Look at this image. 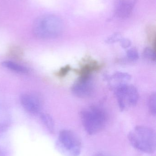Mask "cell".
Returning a JSON list of instances; mask_svg holds the SVG:
<instances>
[{"label":"cell","instance_id":"6da1fadb","mask_svg":"<svg viewBox=\"0 0 156 156\" xmlns=\"http://www.w3.org/2000/svg\"><path fill=\"white\" fill-rule=\"evenodd\" d=\"M128 138L136 149L147 154H154L155 152L156 133L152 128L137 126L129 133Z\"/></svg>","mask_w":156,"mask_h":156},{"label":"cell","instance_id":"7a4b0ae2","mask_svg":"<svg viewBox=\"0 0 156 156\" xmlns=\"http://www.w3.org/2000/svg\"><path fill=\"white\" fill-rule=\"evenodd\" d=\"M63 23L61 19L54 15L38 17L33 25L34 35L38 38L49 39L58 37L62 33Z\"/></svg>","mask_w":156,"mask_h":156},{"label":"cell","instance_id":"3957f363","mask_svg":"<svg viewBox=\"0 0 156 156\" xmlns=\"http://www.w3.org/2000/svg\"><path fill=\"white\" fill-rule=\"evenodd\" d=\"M83 127L89 134L93 135L100 132L105 127L107 115L105 111L97 106H91L81 113Z\"/></svg>","mask_w":156,"mask_h":156},{"label":"cell","instance_id":"277c9868","mask_svg":"<svg viewBox=\"0 0 156 156\" xmlns=\"http://www.w3.org/2000/svg\"><path fill=\"white\" fill-rule=\"evenodd\" d=\"M59 142L62 152L66 156H79L81 153L82 142L74 132L62 130L59 135Z\"/></svg>","mask_w":156,"mask_h":156},{"label":"cell","instance_id":"5b68a950","mask_svg":"<svg viewBox=\"0 0 156 156\" xmlns=\"http://www.w3.org/2000/svg\"><path fill=\"white\" fill-rule=\"evenodd\" d=\"M94 90V85L90 77H79L71 87V91L75 96L81 98L89 97Z\"/></svg>","mask_w":156,"mask_h":156},{"label":"cell","instance_id":"8992f818","mask_svg":"<svg viewBox=\"0 0 156 156\" xmlns=\"http://www.w3.org/2000/svg\"><path fill=\"white\" fill-rule=\"evenodd\" d=\"M137 0H117L114 5V12L119 18L124 19L130 16Z\"/></svg>","mask_w":156,"mask_h":156},{"label":"cell","instance_id":"52a82bcc","mask_svg":"<svg viewBox=\"0 0 156 156\" xmlns=\"http://www.w3.org/2000/svg\"><path fill=\"white\" fill-rule=\"evenodd\" d=\"M20 101L26 111L33 114L39 112L41 103L38 97L31 94H25L21 96Z\"/></svg>","mask_w":156,"mask_h":156},{"label":"cell","instance_id":"ba28073f","mask_svg":"<svg viewBox=\"0 0 156 156\" xmlns=\"http://www.w3.org/2000/svg\"><path fill=\"white\" fill-rule=\"evenodd\" d=\"M102 66L93 59L87 60L79 69H76V73L81 77H90L93 72L100 69Z\"/></svg>","mask_w":156,"mask_h":156},{"label":"cell","instance_id":"9c48e42d","mask_svg":"<svg viewBox=\"0 0 156 156\" xmlns=\"http://www.w3.org/2000/svg\"><path fill=\"white\" fill-rule=\"evenodd\" d=\"M128 84L121 83L118 84L115 89V94L118 105L121 111H123L125 108L126 101V91Z\"/></svg>","mask_w":156,"mask_h":156},{"label":"cell","instance_id":"30bf717a","mask_svg":"<svg viewBox=\"0 0 156 156\" xmlns=\"http://www.w3.org/2000/svg\"><path fill=\"white\" fill-rule=\"evenodd\" d=\"M139 93L137 89L132 85H128L126 91V101L132 106L137 104L139 100Z\"/></svg>","mask_w":156,"mask_h":156},{"label":"cell","instance_id":"8fae6325","mask_svg":"<svg viewBox=\"0 0 156 156\" xmlns=\"http://www.w3.org/2000/svg\"><path fill=\"white\" fill-rule=\"evenodd\" d=\"M2 66L5 68L20 74H27L28 71L25 67L12 61H4L2 63Z\"/></svg>","mask_w":156,"mask_h":156},{"label":"cell","instance_id":"7c38bea8","mask_svg":"<svg viewBox=\"0 0 156 156\" xmlns=\"http://www.w3.org/2000/svg\"><path fill=\"white\" fill-rule=\"evenodd\" d=\"M41 119L48 130L50 133H53L55 132V124L51 116L48 114H43L41 115Z\"/></svg>","mask_w":156,"mask_h":156},{"label":"cell","instance_id":"4fadbf2b","mask_svg":"<svg viewBox=\"0 0 156 156\" xmlns=\"http://www.w3.org/2000/svg\"><path fill=\"white\" fill-rule=\"evenodd\" d=\"M111 78L118 82H121V83H124L123 82L128 81L131 80V76L128 73L117 71L112 75Z\"/></svg>","mask_w":156,"mask_h":156},{"label":"cell","instance_id":"5bb4252c","mask_svg":"<svg viewBox=\"0 0 156 156\" xmlns=\"http://www.w3.org/2000/svg\"><path fill=\"white\" fill-rule=\"evenodd\" d=\"M143 55L145 58L152 61H156V50L153 48L147 47L143 51Z\"/></svg>","mask_w":156,"mask_h":156},{"label":"cell","instance_id":"9a60e30c","mask_svg":"<svg viewBox=\"0 0 156 156\" xmlns=\"http://www.w3.org/2000/svg\"><path fill=\"white\" fill-rule=\"evenodd\" d=\"M156 94H152L149 98L148 101V107L150 112L153 115H155L156 112Z\"/></svg>","mask_w":156,"mask_h":156},{"label":"cell","instance_id":"2e32d148","mask_svg":"<svg viewBox=\"0 0 156 156\" xmlns=\"http://www.w3.org/2000/svg\"><path fill=\"white\" fill-rule=\"evenodd\" d=\"M127 58L129 60L136 61L139 58V54L138 51L135 48H130L126 53Z\"/></svg>","mask_w":156,"mask_h":156},{"label":"cell","instance_id":"e0dca14e","mask_svg":"<svg viewBox=\"0 0 156 156\" xmlns=\"http://www.w3.org/2000/svg\"><path fill=\"white\" fill-rule=\"evenodd\" d=\"M72 69L71 67L69 65H67L61 68L58 72L56 73V75L59 77L62 78L67 75L68 73Z\"/></svg>","mask_w":156,"mask_h":156},{"label":"cell","instance_id":"ac0fdd59","mask_svg":"<svg viewBox=\"0 0 156 156\" xmlns=\"http://www.w3.org/2000/svg\"><path fill=\"white\" fill-rule=\"evenodd\" d=\"M122 39V36L120 34H115L108 37L106 40L108 44H113L116 42H120Z\"/></svg>","mask_w":156,"mask_h":156},{"label":"cell","instance_id":"d6986e66","mask_svg":"<svg viewBox=\"0 0 156 156\" xmlns=\"http://www.w3.org/2000/svg\"><path fill=\"white\" fill-rule=\"evenodd\" d=\"M10 53L12 56H13L12 57H13L15 58H19L22 55V51L19 48H16V47L11 49Z\"/></svg>","mask_w":156,"mask_h":156},{"label":"cell","instance_id":"ffe728a7","mask_svg":"<svg viewBox=\"0 0 156 156\" xmlns=\"http://www.w3.org/2000/svg\"><path fill=\"white\" fill-rule=\"evenodd\" d=\"M120 42L121 46L125 49L128 48L132 44L131 41L129 39H126V38H122Z\"/></svg>","mask_w":156,"mask_h":156},{"label":"cell","instance_id":"44dd1931","mask_svg":"<svg viewBox=\"0 0 156 156\" xmlns=\"http://www.w3.org/2000/svg\"><path fill=\"white\" fill-rule=\"evenodd\" d=\"M7 150L6 147L0 143V156H7Z\"/></svg>","mask_w":156,"mask_h":156},{"label":"cell","instance_id":"7402d4cb","mask_svg":"<svg viewBox=\"0 0 156 156\" xmlns=\"http://www.w3.org/2000/svg\"><path fill=\"white\" fill-rule=\"evenodd\" d=\"M7 126L3 124H0V133L3 132L7 128Z\"/></svg>","mask_w":156,"mask_h":156},{"label":"cell","instance_id":"603a6c76","mask_svg":"<svg viewBox=\"0 0 156 156\" xmlns=\"http://www.w3.org/2000/svg\"><path fill=\"white\" fill-rule=\"evenodd\" d=\"M93 156H110L105 153H102V152H98L94 154Z\"/></svg>","mask_w":156,"mask_h":156}]
</instances>
